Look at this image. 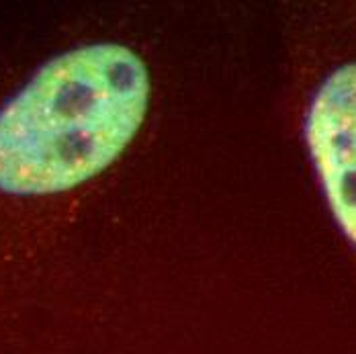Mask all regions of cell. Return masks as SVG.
I'll list each match as a JSON object with an SVG mask.
<instances>
[{
  "instance_id": "obj_1",
  "label": "cell",
  "mask_w": 356,
  "mask_h": 354,
  "mask_svg": "<svg viewBox=\"0 0 356 354\" xmlns=\"http://www.w3.org/2000/svg\"><path fill=\"white\" fill-rule=\"evenodd\" d=\"M149 101V70L125 43L54 56L0 106V195L58 199L105 175L138 138Z\"/></svg>"
},
{
  "instance_id": "obj_2",
  "label": "cell",
  "mask_w": 356,
  "mask_h": 354,
  "mask_svg": "<svg viewBox=\"0 0 356 354\" xmlns=\"http://www.w3.org/2000/svg\"><path fill=\"white\" fill-rule=\"evenodd\" d=\"M293 62L303 145L356 266V4L301 10Z\"/></svg>"
}]
</instances>
